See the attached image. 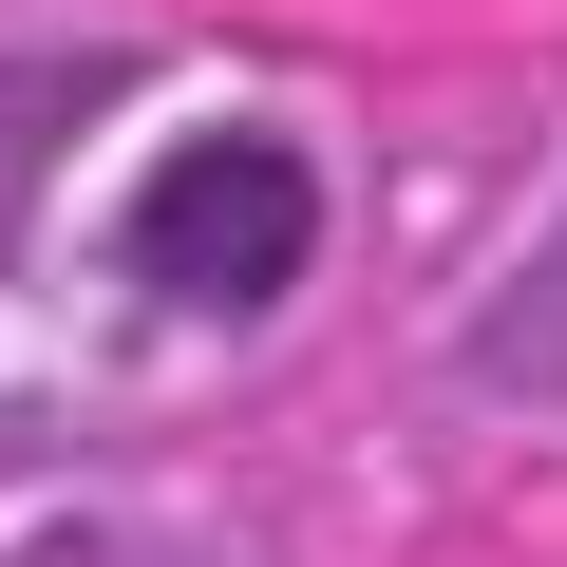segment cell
<instances>
[{
    "instance_id": "obj_1",
    "label": "cell",
    "mask_w": 567,
    "mask_h": 567,
    "mask_svg": "<svg viewBox=\"0 0 567 567\" xmlns=\"http://www.w3.org/2000/svg\"><path fill=\"white\" fill-rule=\"evenodd\" d=\"M322 265V152L303 133H171L152 189H133V284L152 303H208V322H265L284 284Z\"/></svg>"
}]
</instances>
